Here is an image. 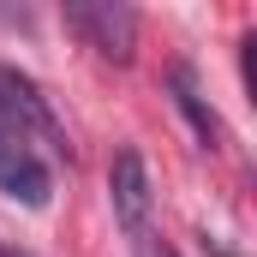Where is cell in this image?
I'll return each mask as SVG.
<instances>
[{"instance_id":"cell-1","label":"cell","mask_w":257,"mask_h":257,"mask_svg":"<svg viewBox=\"0 0 257 257\" xmlns=\"http://www.w3.org/2000/svg\"><path fill=\"white\" fill-rule=\"evenodd\" d=\"M0 132L24 138L30 150H48L54 162H72L66 126L54 120L48 96L36 90V78H24V72H12V66H0Z\"/></svg>"},{"instance_id":"cell-2","label":"cell","mask_w":257,"mask_h":257,"mask_svg":"<svg viewBox=\"0 0 257 257\" xmlns=\"http://www.w3.org/2000/svg\"><path fill=\"white\" fill-rule=\"evenodd\" d=\"M60 18H66V30L84 36L102 60L132 66V54H138V12L126 0H72Z\"/></svg>"},{"instance_id":"cell-3","label":"cell","mask_w":257,"mask_h":257,"mask_svg":"<svg viewBox=\"0 0 257 257\" xmlns=\"http://www.w3.org/2000/svg\"><path fill=\"white\" fill-rule=\"evenodd\" d=\"M0 192L18 197L24 209H48V197H54V168H48V156L30 150V144L12 138V132H0Z\"/></svg>"},{"instance_id":"cell-4","label":"cell","mask_w":257,"mask_h":257,"mask_svg":"<svg viewBox=\"0 0 257 257\" xmlns=\"http://www.w3.org/2000/svg\"><path fill=\"white\" fill-rule=\"evenodd\" d=\"M108 203H114V221H120L126 233L150 221L156 186H150V162H144L138 150H120V156L108 162Z\"/></svg>"},{"instance_id":"cell-5","label":"cell","mask_w":257,"mask_h":257,"mask_svg":"<svg viewBox=\"0 0 257 257\" xmlns=\"http://www.w3.org/2000/svg\"><path fill=\"white\" fill-rule=\"evenodd\" d=\"M168 90H174V108L186 114V126L197 132V144H203V150H221V114H215L209 96L197 90L192 66H174V72H168Z\"/></svg>"},{"instance_id":"cell-6","label":"cell","mask_w":257,"mask_h":257,"mask_svg":"<svg viewBox=\"0 0 257 257\" xmlns=\"http://www.w3.org/2000/svg\"><path fill=\"white\" fill-rule=\"evenodd\" d=\"M132 257H180L174 245H168V233H156V221H144V227H132Z\"/></svg>"},{"instance_id":"cell-7","label":"cell","mask_w":257,"mask_h":257,"mask_svg":"<svg viewBox=\"0 0 257 257\" xmlns=\"http://www.w3.org/2000/svg\"><path fill=\"white\" fill-rule=\"evenodd\" d=\"M0 257H30V251H18V245H6V239H0Z\"/></svg>"}]
</instances>
